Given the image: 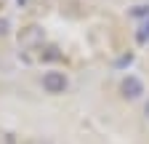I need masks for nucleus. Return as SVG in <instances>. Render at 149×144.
Segmentation results:
<instances>
[{
  "label": "nucleus",
  "mask_w": 149,
  "mask_h": 144,
  "mask_svg": "<svg viewBox=\"0 0 149 144\" xmlns=\"http://www.w3.org/2000/svg\"><path fill=\"white\" fill-rule=\"evenodd\" d=\"M43 40H45V32L40 24H27L19 32V45L22 48H37V45H43Z\"/></svg>",
  "instance_id": "f257e3e1"
},
{
  "label": "nucleus",
  "mask_w": 149,
  "mask_h": 144,
  "mask_svg": "<svg viewBox=\"0 0 149 144\" xmlns=\"http://www.w3.org/2000/svg\"><path fill=\"white\" fill-rule=\"evenodd\" d=\"M43 88H45L48 94H64L67 88H69V80H67L64 72H59V69H48L45 75H43Z\"/></svg>",
  "instance_id": "f03ea898"
},
{
  "label": "nucleus",
  "mask_w": 149,
  "mask_h": 144,
  "mask_svg": "<svg viewBox=\"0 0 149 144\" xmlns=\"http://www.w3.org/2000/svg\"><path fill=\"white\" fill-rule=\"evenodd\" d=\"M120 94H123L125 99H139V96L144 94V83H141L136 75H125V78L120 80Z\"/></svg>",
  "instance_id": "7ed1b4c3"
},
{
  "label": "nucleus",
  "mask_w": 149,
  "mask_h": 144,
  "mask_svg": "<svg viewBox=\"0 0 149 144\" xmlns=\"http://www.w3.org/2000/svg\"><path fill=\"white\" fill-rule=\"evenodd\" d=\"M136 38H139V43H146V38H149V22H146V24L141 27V32L136 35Z\"/></svg>",
  "instance_id": "20e7f679"
},
{
  "label": "nucleus",
  "mask_w": 149,
  "mask_h": 144,
  "mask_svg": "<svg viewBox=\"0 0 149 144\" xmlns=\"http://www.w3.org/2000/svg\"><path fill=\"white\" fill-rule=\"evenodd\" d=\"M45 59H48V62H53V59H61V53H59V48H48V53H45Z\"/></svg>",
  "instance_id": "39448f33"
},
{
  "label": "nucleus",
  "mask_w": 149,
  "mask_h": 144,
  "mask_svg": "<svg viewBox=\"0 0 149 144\" xmlns=\"http://www.w3.org/2000/svg\"><path fill=\"white\" fill-rule=\"evenodd\" d=\"M144 112H146V117H149V101H146V104H144Z\"/></svg>",
  "instance_id": "423d86ee"
},
{
  "label": "nucleus",
  "mask_w": 149,
  "mask_h": 144,
  "mask_svg": "<svg viewBox=\"0 0 149 144\" xmlns=\"http://www.w3.org/2000/svg\"><path fill=\"white\" fill-rule=\"evenodd\" d=\"M16 3H19V6H24V3H27V0H16Z\"/></svg>",
  "instance_id": "0eeeda50"
}]
</instances>
